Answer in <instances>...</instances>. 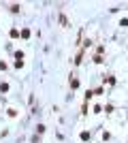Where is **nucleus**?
I'll list each match as a JSON object with an SVG mask.
<instances>
[{"instance_id":"3","label":"nucleus","mask_w":128,"mask_h":143,"mask_svg":"<svg viewBox=\"0 0 128 143\" xmlns=\"http://www.w3.org/2000/svg\"><path fill=\"white\" fill-rule=\"evenodd\" d=\"M94 62H96V64H100V62H102V56H100V53H98V56H94Z\"/></svg>"},{"instance_id":"1","label":"nucleus","mask_w":128,"mask_h":143,"mask_svg":"<svg viewBox=\"0 0 128 143\" xmlns=\"http://www.w3.org/2000/svg\"><path fill=\"white\" fill-rule=\"evenodd\" d=\"M60 24H62L64 28H66V26H70V24H68V19H66V17H64V15H60Z\"/></svg>"},{"instance_id":"2","label":"nucleus","mask_w":128,"mask_h":143,"mask_svg":"<svg viewBox=\"0 0 128 143\" xmlns=\"http://www.w3.org/2000/svg\"><path fill=\"white\" fill-rule=\"evenodd\" d=\"M11 13H19V4H13V6H11Z\"/></svg>"}]
</instances>
